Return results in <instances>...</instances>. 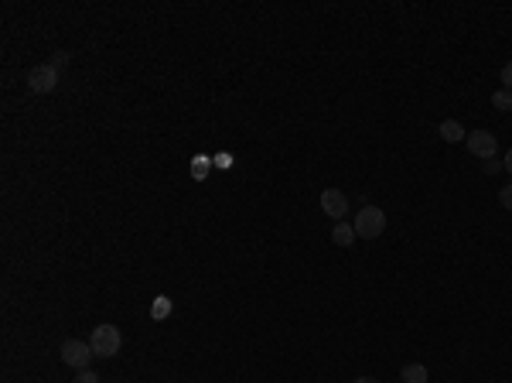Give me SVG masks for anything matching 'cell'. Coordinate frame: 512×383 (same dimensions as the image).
<instances>
[{
  "mask_svg": "<svg viewBox=\"0 0 512 383\" xmlns=\"http://www.w3.org/2000/svg\"><path fill=\"white\" fill-rule=\"evenodd\" d=\"M89 345H92V352H96V356H103V359H113V356L119 352V345H123V336H119L117 325L103 322V325H96V329H92Z\"/></svg>",
  "mask_w": 512,
  "mask_h": 383,
  "instance_id": "cell-1",
  "label": "cell"
},
{
  "mask_svg": "<svg viewBox=\"0 0 512 383\" xmlns=\"http://www.w3.org/2000/svg\"><path fill=\"white\" fill-rule=\"evenodd\" d=\"M352 226H355V236L358 240H376L386 229V213L379 206H365V209H358Z\"/></svg>",
  "mask_w": 512,
  "mask_h": 383,
  "instance_id": "cell-2",
  "label": "cell"
},
{
  "mask_svg": "<svg viewBox=\"0 0 512 383\" xmlns=\"http://www.w3.org/2000/svg\"><path fill=\"white\" fill-rule=\"evenodd\" d=\"M58 79H62V72H58L51 62H41V65H35V69L28 72V89L38 92V96H48V92L58 89Z\"/></svg>",
  "mask_w": 512,
  "mask_h": 383,
  "instance_id": "cell-3",
  "label": "cell"
},
{
  "mask_svg": "<svg viewBox=\"0 0 512 383\" xmlns=\"http://www.w3.org/2000/svg\"><path fill=\"white\" fill-rule=\"evenodd\" d=\"M92 345L82 339H65L62 342V363L65 366H72V370H89V363H92Z\"/></svg>",
  "mask_w": 512,
  "mask_h": 383,
  "instance_id": "cell-4",
  "label": "cell"
},
{
  "mask_svg": "<svg viewBox=\"0 0 512 383\" xmlns=\"http://www.w3.org/2000/svg\"><path fill=\"white\" fill-rule=\"evenodd\" d=\"M465 144H468V151H472L474 158H481V161L495 158V151H499V140H495V133H488V130H472V133L465 137Z\"/></svg>",
  "mask_w": 512,
  "mask_h": 383,
  "instance_id": "cell-5",
  "label": "cell"
},
{
  "mask_svg": "<svg viewBox=\"0 0 512 383\" xmlns=\"http://www.w3.org/2000/svg\"><path fill=\"white\" fill-rule=\"evenodd\" d=\"M321 213L328 215V219H345V215H349V199H345V192L324 188V192H321Z\"/></svg>",
  "mask_w": 512,
  "mask_h": 383,
  "instance_id": "cell-6",
  "label": "cell"
},
{
  "mask_svg": "<svg viewBox=\"0 0 512 383\" xmlns=\"http://www.w3.org/2000/svg\"><path fill=\"white\" fill-rule=\"evenodd\" d=\"M331 240H335V247H352L355 240H358V236H355V226H352V222H345V219H342V222H335Z\"/></svg>",
  "mask_w": 512,
  "mask_h": 383,
  "instance_id": "cell-7",
  "label": "cell"
},
{
  "mask_svg": "<svg viewBox=\"0 0 512 383\" xmlns=\"http://www.w3.org/2000/svg\"><path fill=\"white\" fill-rule=\"evenodd\" d=\"M399 380L403 383H427L431 380V373H427L424 363H406V366L399 370Z\"/></svg>",
  "mask_w": 512,
  "mask_h": 383,
  "instance_id": "cell-8",
  "label": "cell"
},
{
  "mask_svg": "<svg viewBox=\"0 0 512 383\" xmlns=\"http://www.w3.org/2000/svg\"><path fill=\"white\" fill-rule=\"evenodd\" d=\"M440 137H444L447 144H458V140H465V137H468V130L461 127L458 120H444V124H440Z\"/></svg>",
  "mask_w": 512,
  "mask_h": 383,
  "instance_id": "cell-9",
  "label": "cell"
},
{
  "mask_svg": "<svg viewBox=\"0 0 512 383\" xmlns=\"http://www.w3.org/2000/svg\"><path fill=\"white\" fill-rule=\"evenodd\" d=\"M167 315H171V298H167V295H158L154 304H151V318H154V322H164Z\"/></svg>",
  "mask_w": 512,
  "mask_h": 383,
  "instance_id": "cell-10",
  "label": "cell"
},
{
  "mask_svg": "<svg viewBox=\"0 0 512 383\" xmlns=\"http://www.w3.org/2000/svg\"><path fill=\"white\" fill-rule=\"evenodd\" d=\"M492 106H495V110H502V113L512 110V89H499V92L492 96Z\"/></svg>",
  "mask_w": 512,
  "mask_h": 383,
  "instance_id": "cell-11",
  "label": "cell"
},
{
  "mask_svg": "<svg viewBox=\"0 0 512 383\" xmlns=\"http://www.w3.org/2000/svg\"><path fill=\"white\" fill-rule=\"evenodd\" d=\"M499 202H502V209H509V213H512V185L499 188Z\"/></svg>",
  "mask_w": 512,
  "mask_h": 383,
  "instance_id": "cell-12",
  "label": "cell"
},
{
  "mask_svg": "<svg viewBox=\"0 0 512 383\" xmlns=\"http://www.w3.org/2000/svg\"><path fill=\"white\" fill-rule=\"evenodd\" d=\"M481 168H485V174H495V171H502V168H506V165H502L499 158H488V161H485Z\"/></svg>",
  "mask_w": 512,
  "mask_h": 383,
  "instance_id": "cell-13",
  "label": "cell"
},
{
  "mask_svg": "<svg viewBox=\"0 0 512 383\" xmlns=\"http://www.w3.org/2000/svg\"><path fill=\"white\" fill-rule=\"evenodd\" d=\"M51 65H55V69L62 72V69L69 65V55H65V51H55V58H51Z\"/></svg>",
  "mask_w": 512,
  "mask_h": 383,
  "instance_id": "cell-14",
  "label": "cell"
},
{
  "mask_svg": "<svg viewBox=\"0 0 512 383\" xmlns=\"http://www.w3.org/2000/svg\"><path fill=\"white\" fill-rule=\"evenodd\" d=\"M76 383H99V377H96L92 370H79V377H76Z\"/></svg>",
  "mask_w": 512,
  "mask_h": 383,
  "instance_id": "cell-15",
  "label": "cell"
},
{
  "mask_svg": "<svg viewBox=\"0 0 512 383\" xmlns=\"http://www.w3.org/2000/svg\"><path fill=\"white\" fill-rule=\"evenodd\" d=\"M502 89H512V62L502 65Z\"/></svg>",
  "mask_w": 512,
  "mask_h": 383,
  "instance_id": "cell-16",
  "label": "cell"
},
{
  "mask_svg": "<svg viewBox=\"0 0 512 383\" xmlns=\"http://www.w3.org/2000/svg\"><path fill=\"white\" fill-rule=\"evenodd\" d=\"M205 171H208V161H205V158H198V161H195V178H205Z\"/></svg>",
  "mask_w": 512,
  "mask_h": 383,
  "instance_id": "cell-17",
  "label": "cell"
},
{
  "mask_svg": "<svg viewBox=\"0 0 512 383\" xmlns=\"http://www.w3.org/2000/svg\"><path fill=\"white\" fill-rule=\"evenodd\" d=\"M502 165H506V171H509V174H512V147H509V151H506V161H502Z\"/></svg>",
  "mask_w": 512,
  "mask_h": 383,
  "instance_id": "cell-18",
  "label": "cell"
},
{
  "mask_svg": "<svg viewBox=\"0 0 512 383\" xmlns=\"http://www.w3.org/2000/svg\"><path fill=\"white\" fill-rule=\"evenodd\" d=\"M355 383H379V380H376V377H358Z\"/></svg>",
  "mask_w": 512,
  "mask_h": 383,
  "instance_id": "cell-19",
  "label": "cell"
}]
</instances>
